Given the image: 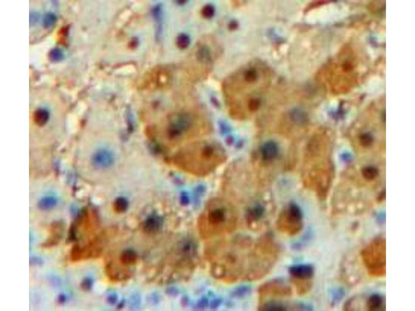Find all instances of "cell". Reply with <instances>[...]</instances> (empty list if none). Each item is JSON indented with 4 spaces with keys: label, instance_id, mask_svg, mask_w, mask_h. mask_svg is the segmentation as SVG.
<instances>
[{
    "label": "cell",
    "instance_id": "cell-1",
    "mask_svg": "<svg viewBox=\"0 0 415 311\" xmlns=\"http://www.w3.org/2000/svg\"><path fill=\"white\" fill-rule=\"evenodd\" d=\"M274 78L272 68L261 61H252L228 76L222 90L231 113L245 116L258 110Z\"/></svg>",
    "mask_w": 415,
    "mask_h": 311
},
{
    "label": "cell",
    "instance_id": "cell-2",
    "mask_svg": "<svg viewBox=\"0 0 415 311\" xmlns=\"http://www.w3.org/2000/svg\"><path fill=\"white\" fill-rule=\"evenodd\" d=\"M252 246V240L243 236L218 243L208 255L212 274L226 283L244 280Z\"/></svg>",
    "mask_w": 415,
    "mask_h": 311
},
{
    "label": "cell",
    "instance_id": "cell-3",
    "mask_svg": "<svg viewBox=\"0 0 415 311\" xmlns=\"http://www.w3.org/2000/svg\"><path fill=\"white\" fill-rule=\"evenodd\" d=\"M223 148L209 141L194 142L180 148L170 161L180 170L192 175L204 176L213 172L225 161Z\"/></svg>",
    "mask_w": 415,
    "mask_h": 311
},
{
    "label": "cell",
    "instance_id": "cell-4",
    "mask_svg": "<svg viewBox=\"0 0 415 311\" xmlns=\"http://www.w3.org/2000/svg\"><path fill=\"white\" fill-rule=\"evenodd\" d=\"M238 224V215L228 202L214 199L210 202L199 218V230L202 238L208 239L233 232Z\"/></svg>",
    "mask_w": 415,
    "mask_h": 311
},
{
    "label": "cell",
    "instance_id": "cell-5",
    "mask_svg": "<svg viewBox=\"0 0 415 311\" xmlns=\"http://www.w3.org/2000/svg\"><path fill=\"white\" fill-rule=\"evenodd\" d=\"M279 254L280 247L272 234L262 235L253 244L244 280H258L267 275L276 264Z\"/></svg>",
    "mask_w": 415,
    "mask_h": 311
},
{
    "label": "cell",
    "instance_id": "cell-6",
    "mask_svg": "<svg viewBox=\"0 0 415 311\" xmlns=\"http://www.w3.org/2000/svg\"><path fill=\"white\" fill-rule=\"evenodd\" d=\"M202 127V122L197 116L180 111L169 115L159 133L165 144L175 145L198 135Z\"/></svg>",
    "mask_w": 415,
    "mask_h": 311
},
{
    "label": "cell",
    "instance_id": "cell-7",
    "mask_svg": "<svg viewBox=\"0 0 415 311\" xmlns=\"http://www.w3.org/2000/svg\"><path fill=\"white\" fill-rule=\"evenodd\" d=\"M83 153L82 162L84 171L90 177L92 172L105 170L111 167L115 162L112 151L103 146L92 147L91 145Z\"/></svg>",
    "mask_w": 415,
    "mask_h": 311
},
{
    "label": "cell",
    "instance_id": "cell-8",
    "mask_svg": "<svg viewBox=\"0 0 415 311\" xmlns=\"http://www.w3.org/2000/svg\"><path fill=\"white\" fill-rule=\"evenodd\" d=\"M385 240L378 238L363 250L364 263L372 275L380 276L385 273Z\"/></svg>",
    "mask_w": 415,
    "mask_h": 311
},
{
    "label": "cell",
    "instance_id": "cell-9",
    "mask_svg": "<svg viewBox=\"0 0 415 311\" xmlns=\"http://www.w3.org/2000/svg\"><path fill=\"white\" fill-rule=\"evenodd\" d=\"M276 226L279 231L290 236L298 234L303 227V215L300 207L293 203L288 205L279 214Z\"/></svg>",
    "mask_w": 415,
    "mask_h": 311
},
{
    "label": "cell",
    "instance_id": "cell-10",
    "mask_svg": "<svg viewBox=\"0 0 415 311\" xmlns=\"http://www.w3.org/2000/svg\"><path fill=\"white\" fill-rule=\"evenodd\" d=\"M292 290L289 285L281 279L270 280L260 286L258 294L261 300L268 297H287L292 295Z\"/></svg>",
    "mask_w": 415,
    "mask_h": 311
},
{
    "label": "cell",
    "instance_id": "cell-11",
    "mask_svg": "<svg viewBox=\"0 0 415 311\" xmlns=\"http://www.w3.org/2000/svg\"><path fill=\"white\" fill-rule=\"evenodd\" d=\"M103 249V242L96 238L83 245H76L73 248L71 258L73 261L96 257L100 255Z\"/></svg>",
    "mask_w": 415,
    "mask_h": 311
},
{
    "label": "cell",
    "instance_id": "cell-12",
    "mask_svg": "<svg viewBox=\"0 0 415 311\" xmlns=\"http://www.w3.org/2000/svg\"><path fill=\"white\" fill-rule=\"evenodd\" d=\"M265 206L257 203L249 207L245 214V220L247 226L252 230L259 229L262 226L266 216Z\"/></svg>",
    "mask_w": 415,
    "mask_h": 311
},
{
    "label": "cell",
    "instance_id": "cell-13",
    "mask_svg": "<svg viewBox=\"0 0 415 311\" xmlns=\"http://www.w3.org/2000/svg\"><path fill=\"white\" fill-rule=\"evenodd\" d=\"M213 46L208 44V41H202L198 44L196 57L199 64L205 65L209 68L213 64L214 57L216 56L217 49H214Z\"/></svg>",
    "mask_w": 415,
    "mask_h": 311
},
{
    "label": "cell",
    "instance_id": "cell-14",
    "mask_svg": "<svg viewBox=\"0 0 415 311\" xmlns=\"http://www.w3.org/2000/svg\"><path fill=\"white\" fill-rule=\"evenodd\" d=\"M289 272L292 280L310 281L314 275L315 270L309 264H299L290 267Z\"/></svg>",
    "mask_w": 415,
    "mask_h": 311
},
{
    "label": "cell",
    "instance_id": "cell-15",
    "mask_svg": "<svg viewBox=\"0 0 415 311\" xmlns=\"http://www.w3.org/2000/svg\"><path fill=\"white\" fill-rule=\"evenodd\" d=\"M148 77H150L149 86L155 87L166 86L170 78L168 71L163 68H157L152 71Z\"/></svg>",
    "mask_w": 415,
    "mask_h": 311
},
{
    "label": "cell",
    "instance_id": "cell-16",
    "mask_svg": "<svg viewBox=\"0 0 415 311\" xmlns=\"http://www.w3.org/2000/svg\"><path fill=\"white\" fill-rule=\"evenodd\" d=\"M260 153L262 161L266 163L272 162L278 155L279 147L276 142L267 141L261 147Z\"/></svg>",
    "mask_w": 415,
    "mask_h": 311
},
{
    "label": "cell",
    "instance_id": "cell-17",
    "mask_svg": "<svg viewBox=\"0 0 415 311\" xmlns=\"http://www.w3.org/2000/svg\"><path fill=\"white\" fill-rule=\"evenodd\" d=\"M162 225V218L156 214H152L143 223V230L147 234H154L160 230Z\"/></svg>",
    "mask_w": 415,
    "mask_h": 311
},
{
    "label": "cell",
    "instance_id": "cell-18",
    "mask_svg": "<svg viewBox=\"0 0 415 311\" xmlns=\"http://www.w3.org/2000/svg\"><path fill=\"white\" fill-rule=\"evenodd\" d=\"M64 231V225L62 222H55L51 226L50 236L44 245V247H53L58 244L62 238Z\"/></svg>",
    "mask_w": 415,
    "mask_h": 311
},
{
    "label": "cell",
    "instance_id": "cell-19",
    "mask_svg": "<svg viewBox=\"0 0 415 311\" xmlns=\"http://www.w3.org/2000/svg\"><path fill=\"white\" fill-rule=\"evenodd\" d=\"M58 204V199L54 195L48 194L41 197L38 203V208L42 211H49L55 208Z\"/></svg>",
    "mask_w": 415,
    "mask_h": 311
},
{
    "label": "cell",
    "instance_id": "cell-20",
    "mask_svg": "<svg viewBox=\"0 0 415 311\" xmlns=\"http://www.w3.org/2000/svg\"><path fill=\"white\" fill-rule=\"evenodd\" d=\"M384 298L379 294H372L368 299L367 307L369 311H382L385 309Z\"/></svg>",
    "mask_w": 415,
    "mask_h": 311
},
{
    "label": "cell",
    "instance_id": "cell-21",
    "mask_svg": "<svg viewBox=\"0 0 415 311\" xmlns=\"http://www.w3.org/2000/svg\"><path fill=\"white\" fill-rule=\"evenodd\" d=\"M258 309L264 311H283L289 310L290 308L282 302L269 301L261 305Z\"/></svg>",
    "mask_w": 415,
    "mask_h": 311
},
{
    "label": "cell",
    "instance_id": "cell-22",
    "mask_svg": "<svg viewBox=\"0 0 415 311\" xmlns=\"http://www.w3.org/2000/svg\"><path fill=\"white\" fill-rule=\"evenodd\" d=\"M137 260V255L131 249H126L122 252L120 257V262L124 266L134 265Z\"/></svg>",
    "mask_w": 415,
    "mask_h": 311
},
{
    "label": "cell",
    "instance_id": "cell-23",
    "mask_svg": "<svg viewBox=\"0 0 415 311\" xmlns=\"http://www.w3.org/2000/svg\"><path fill=\"white\" fill-rule=\"evenodd\" d=\"M163 14V7L160 4L156 5L152 10V14L156 23V37L158 39L162 32Z\"/></svg>",
    "mask_w": 415,
    "mask_h": 311
},
{
    "label": "cell",
    "instance_id": "cell-24",
    "mask_svg": "<svg viewBox=\"0 0 415 311\" xmlns=\"http://www.w3.org/2000/svg\"><path fill=\"white\" fill-rule=\"evenodd\" d=\"M378 170L372 166H366L362 170L364 178L369 181L375 179L378 176Z\"/></svg>",
    "mask_w": 415,
    "mask_h": 311
},
{
    "label": "cell",
    "instance_id": "cell-25",
    "mask_svg": "<svg viewBox=\"0 0 415 311\" xmlns=\"http://www.w3.org/2000/svg\"><path fill=\"white\" fill-rule=\"evenodd\" d=\"M50 60L54 62H58L62 61L65 55L63 50L59 48H55L50 50L49 54Z\"/></svg>",
    "mask_w": 415,
    "mask_h": 311
},
{
    "label": "cell",
    "instance_id": "cell-26",
    "mask_svg": "<svg viewBox=\"0 0 415 311\" xmlns=\"http://www.w3.org/2000/svg\"><path fill=\"white\" fill-rule=\"evenodd\" d=\"M129 204L124 198H118L114 202V209L118 213H123L128 209Z\"/></svg>",
    "mask_w": 415,
    "mask_h": 311
},
{
    "label": "cell",
    "instance_id": "cell-27",
    "mask_svg": "<svg viewBox=\"0 0 415 311\" xmlns=\"http://www.w3.org/2000/svg\"><path fill=\"white\" fill-rule=\"evenodd\" d=\"M191 39L190 37L185 34L182 33L176 40V44L179 48L183 49L187 48L190 44Z\"/></svg>",
    "mask_w": 415,
    "mask_h": 311
},
{
    "label": "cell",
    "instance_id": "cell-28",
    "mask_svg": "<svg viewBox=\"0 0 415 311\" xmlns=\"http://www.w3.org/2000/svg\"><path fill=\"white\" fill-rule=\"evenodd\" d=\"M251 288L248 286H241L236 288L232 292V296L234 298H240L247 296L250 292Z\"/></svg>",
    "mask_w": 415,
    "mask_h": 311
},
{
    "label": "cell",
    "instance_id": "cell-29",
    "mask_svg": "<svg viewBox=\"0 0 415 311\" xmlns=\"http://www.w3.org/2000/svg\"><path fill=\"white\" fill-rule=\"evenodd\" d=\"M43 20L44 26L46 28H49L54 26L57 21V18L54 14L47 13L44 15Z\"/></svg>",
    "mask_w": 415,
    "mask_h": 311
},
{
    "label": "cell",
    "instance_id": "cell-30",
    "mask_svg": "<svg viewBox=\"0 0 415 311\" xmlns=\"http://www.w3.org/2000/svg\"><path fill=\"white\" fill-rule=\"evenodd\" d=\"M215 10L213 5H207L202 8L201 15L204 18L209 19L214 16Z\"/></svg>",
    "mask_w": 415,
    "mask_h": 311
},
{
    "label": "cell",
    "instance_id": "cell-31",
    "mask_svg": "<svg viewBox=\"0 0 415 311\" xmlns=\"http://www.w3.org/2000/svg\"><path fill=\"white\" fill-rule=\"evenodd\" d=\"M360 141L362 146L368 147L372 145V142H373V138L370 133H364L361 136Z\"/></svg>",
    "mask_w": 415,
    "mask_h": 311
},
{
    "label": "cell",
    "instance_id": "cell-32",
    "mask_svg": "<svg viewBox=\"0 0 415 311\" xmlns=\"http://www.w3.org/2000/svg\"><path fill=\"white\" fill-rule=\"evenodd\" d=\"M92 280L90 278H86L84 279L82 284L81 288L84 290H88L92 288Z\"/></svg>",
    "mask_w": 415,
    "mask_h": 311
},
{
    "label": "cell",
    "instance_id": "cell-33",
    "mask_svg": "<svg viewBox=\"0 0 415 311\" xmlns=\"http://www.w3.org/2000/svg\"><path fill=\"white\" fill-rule=\"evenodd\" d=\"M39 17L37 14L35 13H31L30 15V23L35 24L38 21Z\"/></svg>",
    "mask_w": 415,
    "mask_h": 311
}]
</instances>
